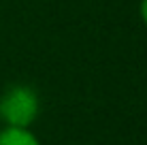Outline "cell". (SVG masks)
<instances>
[{"label":"cell","mask_w":147,"mask_h":145,"mask_svg":"<svg viewBox=\"0 0 147 145\" xmlns=\"http://www.w3.org/2000/svg\"><path fill=\"white\" fill-rule=\"evenodd\" d=\"M40 113L38 94L30 86H11L0 96V119L7 126L30 128Z\"/></svg>","instance_id":"1"},{"label":"cell","mask_w":147,"mask_h":145,"mask_svg":"<svg viewBox=\"0 0 147 145\" xmlns=\"http://www.w3.org/2000/svg\"><path fill=\"white\" fill-rule=\"evenodd\" d=\"M0 145H40V143L30 128L4 126L0 130Z\"/></svg>","instance_id":"2"},{"label":"cell","mask_w":147,"mask_h":145,"mask_svg":"<svg viewBox=\"0 0 147 145\" xmlns=\"http://www.w3.org/2000/svg\"><path fill=\"white\" fill-rule=\"evenodd\" d=\"M139 13H141V19H143V24L147 26V0H141V4H139Z\"/></svg>","instance_id":"3"}]
</instances>
